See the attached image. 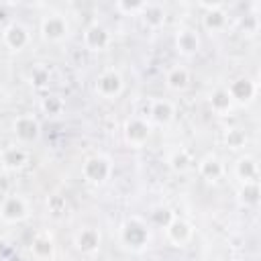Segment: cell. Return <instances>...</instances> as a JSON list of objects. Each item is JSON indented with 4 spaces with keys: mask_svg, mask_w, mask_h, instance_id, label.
I'll return each mask as SVG.
<instances>
[{
    "mask_svg": "<svg viewBox=\"0 0 261 261\" xmlns=\"http://www.w3.org/2000/svg\"><path fill=\"white\" fill-rule=\"evenodd\" d=\"M96 90H98V94L104 96V98H114V96H118L120 90H122V77H120V73L114 71V69L102 71L100 77H98V82H96Z\"/></svg>",
    "mask_w": 261,
    "mask_h": 261,
    "instance_id": "cell-3",
    "label": "cell"
},
{
    "mask_svg": "<svg viewBox=\"0 0 261 261\" xmlns=\"http://www.w3.org/2000/svg\"><path fill=\"white\" fill-rule=\"evenodd\" d=\"M31 80H33V84L37 88H41V86H45V82H49V73L45 69H35L33 75H31Z\"/></svg>",
    "mask_w": 261,
    "mask_h": 261,
    "instance_id": "cell-29",
    "label": "cell"
},
{
    "mask_svg": "<svg viewBox=\"0 0 261 261\" xmlns=\"http://www.w3.org/2000/svg\"><path fill=\"white\" fill-rule=\"evenodd\" d=\"M241 200H243L245 204H249V206H253V204L259 202V186H257V181H247V184L243 186V190H241Z\"/></svg>",
    "mask_w": 261,
    "mask_h": 261,
    "instance_id": "cell-24",
    "label": "cell"
},
{
    "mask_svg": "<svg viewBox=\"0 0 261 261\" xmlns=\"http://www.w3.org/2000/svg\"><path fill=\"white\" fill-rule=\"evenodd\" d=\"M75 245H77V249L84 251V253H94V251L98 249V245H100V234H98V230H94V228H84V230L75 237Z\"/></svg>",
    "mask_w": 261,
    "mask_h": 261,
    "instance_id": "cell-14",
    "label": "cell"
},
{
    "mask_svg": "<svg viewBox=\"0 0 261 261\" xmlns=\"http://www.w3.org/2000/svg\"><path fill=\"white\" fill-rule=\"evenodd\" d=\"M61 100L57 98V96H49V98H45L43 100V110L45 112H49V114H57L59 110H61Z\"/></svg>",
    "mask_w": 261,
    "mask_h": 261,
    "instance_id": "cell-26",
    "label": "cell"
},
{
    "mask_svg": "<svg viewBox=\"0 0 261 261\" xmlns=\"http://www.w3.org/2000/svg\"><path fill=\"white\" fill-rule=\"evenodd\" d=\"M222 163L216 159V157H212V155H208L206 159H202V163H200V173H202V177H206V179H210V181H216L220 175H222Z\"/></svg>",
    "mask_w": 261,
    "mask_h": 261,
    "instance_id": "cell-16",
    "label": "cell"
},
{
    "mask_svg": "<svg viewBox=\"0 0 261 261\" xmlns=\"http://www.w3.org/2000/svg\"><path fill=\"white\" fill-rule=\"evenodd\" d=\"M190 163H192V159H190V153L186 151V149H177V151H173L171 153V157H169V165H171V169L173 171H186L188 167H190Z\"/></svg>",
    "mask_w": 261,
    "mask_h": 261,
    "instance_id": "cell-23",
    "label": "cell"
},
{
    "mask_svg": "<svg viewBox=\"0 0 261 261\" xmlns=\"http://www.w3.org/2000/svg\"><path fill=\"white\" fill-rule=\"evenodd\" d=\"M84 43H86V47L92 49V51H102V49L108 47L110 35H108V31H106L104 27L94 24V27H90V29L84 33Z\"/></svg>",
    "mask_w": 261,
    "mask_h": 261,
    "instance_id": "cell-7",
    "label": "cell"
},
{
    "mask_svg": "<svg viewBox=\"0 0 261 261\" xmlns=\"http://www.w3.org/2000/svg\"><path fill=\"white\" fill-rule=\"evenodd\" d=\"M143 6H145V2H143V0H137V2L120 0V2H116V8H118V10H124V12H137V10H141Z\"/></svg>",
    "mask_w": 261,
    "mask_h": 261,
    "instance_id": "cell-27",
    "label": "cell"
},
{
    "mask_svg": "<svg viewBox=\"0 0 261 261\" xmlns=\"http://www.w3.org/2000/svg\"><path fill=\"white\" fill-rule=\"evenodd\" d=\"M226 92H228L230 98L237 100V102H249V100L255 96V84H253L251 80L241 77V80H234V82L228 86Z\"/></svg>",
    "mask_w": 261,
    "mask_h": 261,
    "instance_id": "cell-11",
    "label": "cell"
},
{
    "mask_svg": "<svg viewBox=\"0 0 261 261\" xmlns=\"http://www.w3.org/2000/svg\"><path fill=\"white\" fill-rule=\"evenodd\" d=\"M14 133L22 143H31L39 137V122L33 116H18L14 120Z\"/></svg>",
    "mask_w": 261,
    "mask_h": 261,
    "instance_id": "cell-10",
    "label": "cell"
},
{
    "mask_svg": "<svg viewBox=\"0 0 261 261\" xmlns=\"http://www.w3.org/2000/svg\"><path fill=\"white\" fill-rule=\"evenodd\" d=\"M226 143H228V147L239 149V147L245 143V135H243V133H239V130H230V133L226 135Z\"/></svg>",
    "mask_w": 261,
    "mask_h": 261,
    "instance_id": "cell-28",
    "label": "cell"
},
{
    "mask_svg": "<svg viewBox=\"0 0 261 261\" xmlns=\"http://www.w3.org/2000/svg\"><path fill=\"white\" fill-rule=\"evenodd\" d=\"M165 232H167V239H169L173 245L179 247V245H184V243L190 241V237H192V226H190L186 220L173 216V220L165 226Z\"/></svg>",
    "mask_w": 261,
    "mask_h": 261,
    "instance_id": "cell-8",
    "label": "cell"
},
{
    "mask_svg": "<svg viewBox=\"0 0 261 261\" xmlns=\"http://www.w3.org/2000/svg\"><path fill=\"white\" fill-rule=\"evenodd\" d=\"M210 104H212V108H214L216 112H226V110L230 108V104H232V98H230V94H228L224 88H220V90H216V92L212 94Z\"/></svg>",
    "mask_w": 261,
    "mask_h": 261,
    "instance_id": "cell-22",
    "label": "cell"
},
{
    "mask_svg": "<svg viewBox=\"0 0 261 261\" xmlns=\"http://www.w3.org/2000/svg\"><path fill=\"white\" fill-rule=\"evenodd\" d=\"M226 24V14L222 12V8H212L206 12L204 16V27L208 31H220Z\"/></svg>",
    "mask_w": 261,
    "mask_h": 261,
    "instance_id": "cell-20",
    "label": "cell"
},
{
    "mask_svg": "<svg viewBox=\"0 0 261 261\" xmlns=\"http://www.w3.org/2000/svg\"><path fill=\"white\" fill-rule=\"evenodd\" d=\"M175 45H177V51H181L184 55H192V53L198 51V47H200V39H198V35H196L194 31L184 29V31L177 33Z\"/></svg>",
    "mask_w": 261,
    "mask_h": 261,
    "instance_id": "cell-12",
    "label": "cell"
},
{
    "mask_svg": "<svg viewBox=\"0 0 261 261\" xmlns=\"http://www.w3.org/2000/svg\"><path fill=\"white\" fill-rule=\"evenodd\" d=\"M151 116H153L155 122H159V124H167V122L173 118V106H171L167 100H159V102L153 104V108H151Z\"/></svg>",
    "mask_w": 261,
    "mask_h": 261,
    "instance_id": "cell-17",
    "label": "cell"
},
{
    "mask_svg": "<svg viewBox=\"0 0 261 261\" xmlns=\"http://www.w3.org/2000/svg\"><path fill=\"white\" fill-rule=\"evenodd\" d=\"M31 251L41 261L51 259V255H53V239L49 234H45V232L43 234H37L33 239V243H31Z\"/></svg>",
    "mask_w": 261,
    "mask_h": 261,
    "instance_id": "cell-13",
    "label": "cell"
},
{
    "mask_svg": "<svg viewBox=\"0 0 261 261\" xmlns=\"http://www.w3.org/2000/svg\"><path fill=\"white\" fill-rule=\"evenodd\" d=\"M8 190H10V184H8L6 175H0V196H6Z\"/></svg>",
    "mask_w": 261,
    "mask_h": 261,
    "instance_id": "cell-31",
    "label": "cell"
},
{
    "mask_svg": "<svg viewBox=\"0 0 261 261\" xmlns=\"http://www.w3.org/2000/svg\"><path fill=\"white\" fill-rule=\"evenodd\" d=\"M237 173H239V177L247 184V181H257L255 177H257V163H255V159L253 157H245V159H241L239 161V165H237Z\"/></svg>",
    "mask_w": 261,
    "mask_h": 261,
    "instance_id": "cell-19",
    "label": "cell"
},
{
    "mask_svg": "<svg viewBox=\"0 0 261 261\" xmlns=\"http://www.w3.org/2000/svg\"><path fill=\"white\" fill-rule=\"evenodd\" d=\"M12 255V247L8 245V243H4V241H0V261H4V259H8Z\"/></svg>",
    "mask_w": 261,
    "mask_h": 261,
    "instance_id": "cell-30",
    "label": "cell"
},
{
    "mask_svg": "<svg viewBox=\"0 0 261 261\" xmlns=\"http://www.w3.org/2000/svg\"><path fill=\"white\" fill-rule=\"evenodd\" d=\"M0 214L4 220L16 222V220L27 216V204L20 196H6L2 202V208H0Z\"/></svg>",
    "mask_w": 261,
    "mask_h": 261,
    "instance_id": "cell-4",
    "label": "cell"
},
{
    "mask_svg": "<svg viewBox=\"0 0 261 261\" xmlns=\"http://www.w3.org/2000/svg\"><path fill=\"white\" fill-rule=\"evenodd\" d=\"M41 31H43V37L45 39H49V41H61L67 35V22H65L63 16L53 14V16H47L41 22Z\"/></svg>",
    "mask_w": 261,
    "mask_h": 261,
    "instance_id": "cell-5",
    "label": "cell"
},
{
    "mask_svg": "<svg viewBox=\"0 0 261 261\" xmlns=\"http://www.w3.org/2000/svg\"><path fill=\"white\" fill-rule=\"evenodd\" d=\"M141 14H143V20L149 24V27H159L163 24L165 20V10L161 4H155V2H145V6L141 8Z\"/></svg>",
    "mask_w": 261,
    "mask_h": 261,
    "instance_id": "cell-15",
    "label": "cell"
},
{
    "mask_svg": "<svg viewBox=\"0 0 261 261\" xmlns=\"http://www.w3.org/2000/svg\"><path fill=\"white\" fill-rule=\"evenodd\" d=\"M4 43L14 49V51H20L27 43H29V33L22 24L18 22H10L6 29H4Z\"/></svg>",
    "mask_w": 261,
    "mask_h": 261,
    "instance_id": "cell-9",
    "label": "cell"
},
{
    "mask_svg": "<svg viewBox=\"0 0 261 261\" xmlns=\"http://www.w3.org/2000/svg\"><path fill=\"white\" fill-rule=\"evenodd\" d=\"M27 161V153L20 149V147H8L4 153H2V163L10 169H16L20 167L22 163Z\"/></svg>",
    "mask_w": 261,
    "mask_h": 261,
    "instance_id": "cell-18",
    "label": "cell"
},
{
    "mask_svg": "<svg viewBox=\"0 0 261 261\" xmlns=\"http://www.w3.org/2000/svg\"><path fill=\"white\" fill-rule=\"evenodd\" d=\"M151 218H153V222H155V224H159V226H163V228H165V226L173 220V214H171L167 208H159V210H155V212H153V216H151Z\"/></svg>",
    "mask_w": 261,
    "mask_h": 261,
    "instance_id": "cell-25",
    "label": "cell"
},
{
    "mask_svg": "<svg viewBox=\"0 0 261 261\" xmlns=\"http://www.w3.org/2000/svg\"><path fill=\"white\" fill-rule=\"evenodd\" d=\"M120 239H122L124 245L139 249V247H143V245L149 241V232H147V226H145L143 222H139V220L133 218V220H128V222L122 226Z\"/></svg>",
    "mask_w": 261,
    "mask_h": 261,
    "instance_id": "cell-2",
    "label": "cell"
},
{
    "mask_svg": "<svg viewBox=\"0 0 261 261\" xmlns=\"http://www.w3.org/2000/svg\"><path fill=\"white\" fill-rule=\"evenodd\" d=\"M110 171H112V165H110V161H108L106 157H102V155L90 157V159L84 163V175H86L90 181H94V184L106 181L108 175H110Z\"/></svg>",
    "mask_w": 261,
    "mask_h": 261,
    "instance_id": "cell-1",
    "label": "cell"
},
{
    "mask_svg": "<svg viewBox=\"0 0 261 261\" xmlns=\"http://www.w3.org/2000/svg\"><path fill=\"white\" fill-rule=\"evenodd\" d=\"M149 124L145 122V120H141V118H133V120H128L126 122V126H124V137H126V141L130 143V145H135V147H141L147 139H149Z\"/></svg>",
    "mask_w": 261,
    "mask_h": 261,
    "instance_id": "cell-6",
    "label": "cell"
},
{
    "mask_svg": "<svg viewBox=\"0 0 261 261\" xmlns=\"http://www.w3.org/2000/svg\"><path fill=\"white\" fill-rule=\"evenodd\" d=\"M188 82H190V75H188V71L184 67L169 69V73H167V86L171 90H184L188 86Z\"/></svg>",
    "mask_w": 261,
    "mask_h": 261,
    "instance_id": "cell-21",
    "label": "cell"
}]
</instances>
